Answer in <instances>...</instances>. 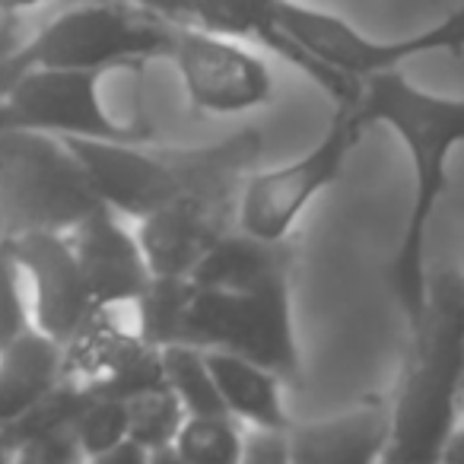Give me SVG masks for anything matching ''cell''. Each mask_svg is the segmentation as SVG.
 <instances>
[{
    "label": "cell",
    "mask_w": 464,
    "mask_h": 464,
    "mask_svg": "<svg viewBox=\"0 0 464 464\" xmlns=\"http://www.w3.org/2000/svg\"><path fill=\"white\" fill-rule=\"evenodd\" d=\"M362 118L394 130L413 166L411 210L401 229L398 252L388 267V284L407 318V328L426 305V236L436 207L449 188V160L464 143V99L420 90L401 71H382L362 83Z\"/></svg>",
    "instance_id": "obj_1"
},
{
    "label": "cell",
    "mask_w": 464,
    "mask_h": 464,
    "mask_svg": "<svg viewBox=\"0 0 464 464\" xmlns=\"http://www.w3.org/2000/svg\"><path fill=\"white\" fill-rule=\"evenodd\" d=\"M385 461H439L464 417V274L436 271L423 315L411 324V347L392 394Z\"/></svg>",
    "instance_id": "obj_2"
},
{
    "label": "cell",
    "mask_w": 464,
    "mask_h": 464,
    "mask_svg": "<svg viewBox=\"0 0 464 464\" xmlns=\"http://www.w3.org/2000/svg\"><path fill=\"white\" fill-rule=\"evenodd\" d=\"M64 140L86 166L99 198L130 219L147 217L181 194H239L265 150L261 130L255 128L188 150H150L147 143L134 140Z\"/></svg>",
    "instance_id": "obj_3"
},
{
    "label": "cell",
    "mask_w": 464,
    "mask_h": 464,
    "mask_svg": "<svg viewBox=\"0 0 464 464\" xmlns=\"http://www.w3.org/2000/svg\"><path fill=\"white\" fill-rule=\"evenodd\" d=\"M169 48L172 26L130 0L67 4L33 39L0 54V92H7L29 71L96 67L137 73L147 61L169 58Z\"/></svg>",
    "instance_id": "obj_4"
},
{
    "label": "cell",
    "mask_w": 464,
    "mask_h": 464,
    "mask_svg": "<svg viewBox=\"0 0 464 464\" xmlns=\"http://www.w3.org/2000/svg\"><path fill=\"white\" fill-rule=\"evenodd\" d=\"M284 33L303 54L305 77L322 86L331 102H350L362 96V83L375 73L401 71L404 61L423 54L464 52V7L407 39H372L337 14L286 0Z\"/></svg>",
    "instance_id": "obj_5"
},
{
    "label": "cell",
    "mask_w": 464,
    "mask_h": 464,
    "mask_svg": "<svg viewBox=\"0 0 464 464\" xmlns=\"http://www.w3.org/2000/svg\"><path fill=\"white\" fill-rule=\"evenodd\" d=\"M109 207L64 137L42 130L0 128V210L4 232H67Z\"/></svg>",
    "instance_id": "obj_6"
},
{
    "label": "cell",
    "mask_w": 464,
    "mask_h": 464,
    "mask_svg": "<svg viewBox=\"0 0 464 464\" xmlns=\"http://www.w3.org/2000/svg\"><path fill=\"white\" fill-rule=\"evenodd\" d=\"M181 341L198 347L232 350L284 379L299 372V347L293 331L290 274L246 290L194 286L185 305Z\"/></svg>",
    "instance_id": "obj_7"
},
{
    "label": "cell",
    "mask_w": 464,
    "mask_h": 464,
    "mask_svg": "<svg viewBox=\"0 0 464 464\" xmlns=\"http://www.w3.org/2000/svg\"><path fill=\"white\" fill-rule=\"evenodd\" d=\"M369 121L362 118L360 99L334 102V115L328 118L322 140L286 166L248 172L239 191L236 226L265 242H286L293 226L305 213V207L328 185L341 179L350 153L360 147Z\"/></svg>",
    "instance_id": "obj_8"
},
{
    "label": "cell",
    "mask_w": 464,
    "mask_h": 464,
    "mask_svg": "<svg viewBox=\"0 0 464 464\" xmlns=\"http://www.w3.org/2000/svg\"><path fill=\"white\" fill-rule=\"evenodd\" d=\"M111 71L71 67V71H29L0 92V128L42 130L83 140L150 143L153 128L143 121L124 124L105 109L102 80Z\"/></svg>",
    "instance_id": "obj_9"
},
{
    "label": "cell",
    "mask_w": 464,
    "mask_h": 464,
    "mask_svg": "<svg viewBox=\"0 0 464 464\" xmlns=\"http://www.w3.org/2000/svg\"><path fill=\"white\" fill-rule=\"evenodd\" d=\"M175 64L188 105L200 115H242L274 96V73L248 42L232 35L172 26L169 58Z\"/></svg>",
    "instance_id": "obj_10"
},
{
    "label": "cell",
    "mask_w": 464,
    "mask_h": 464,
    "mask_svg": "<svg viewBox=\"0 0 464 464\" xmlns=\"http://www.w3.org/2000/svg\"><path fill=\"white\" fill-rule=\"evenodd\" d=\"M115 309H96L71 341L61 343V382L80 394L128 398L162 382L160 350L140 334H130L111 318Z\"/></svg>",
    "instance_id": "obj_11"
},
{
    "label": "cell",
    "mask_w": 464,
    "mask_h": 464,
    "mask_svg": "<svg viewBox=\"0 0 464 464\" xmlns=\"http://www.w3.org/2000/svg\"><path fill=\"white\" fill-rule=\"evenodd\" d=\"M10 236L23 280L33 290V328L58 343L71 341L73 331L96 312L71 236L58 229H26Z\"/></svg>",
    "instance_id": "obj_12"
},
{
    "label": "cell",
    "mask_w": 464,
    "mask_h": 464,
    "mask_svg": "<svg viewBox=\"0 0 464 464\" xmlns=\"http://www.w3.org/2000/svg\"><path fill=\"white\" fill-rule=\"evenodd\" d=\"M239 194L194 191L137 219V239L153 277H191L207 248L232 229Z\"/></svg>",
    "instance_id": "obj_13"
},
{
    "label": "cell",
    "mask_w": 464,
    "mask_h": 464,
    "mask_svg": "<svg viewBox=\"0 0 464 464\" xmlns=\"http://www.w3.org/2000/svg\"><path fill=\"white\" fill-rule=\"evenodd\" d=\"M67 236L83 267L96 309L134 305L153 284V271L137 232H130L121 223V213L111 207H99L73 229H67Z\"/></svg>",
    "instance_id": "obj_14"
},
{
    "label": "cell",
    "mask_w": 464,
    "mask_h": 464,
    "mask_svg": "<svg viewBox=\"0 0 464 464\" xmlns=\"http://www.w3.org/2000/svg\"><path fill=\"white\" fill-rule=\"evenodd\" d=\"M392 439V404L366 398L331 417L286 426L290 464H372Z\"/></svg>",
    "instance_id": "obj_15"
},
{
    "label": "cell",
    "mask_w": 464,
    "mask_h": 464,
    "mask_svg": "<svg viewBox=\"0 0 464 464\" xmlns=\"http://www.w3.org/2000/svg\"><path fill=\"white\" fill-rule=\"evenodd\" d=\"M130 4L160 16L169 26H191L265 45L305 73L303 54L284 33L286 0H130Z\"/></svg>",
    "instance_id": "obj_16"
},
{
    "label": "cell",
    "mask_w": 464,
    "mask_h": 464,
    "mask_svg": "<svg viewBox=\"0 0 464 464\" xmlns=\"http://www.w3.org/2000/svg\"><path fill=\"white\" fill-rule=\"evenodd\" d=\"M223 407L246 426L286 430L293 423L284 407V375L232 350L204 347Z\"/></svg>",
    "instance_id": "obj_17"
},
{
    "label": "cell",
    "mask_w": 464,
    "mask_h": 464,
    "mask_svg": "<svg viewBox=\"0 0 464 464\" xmlns=\"http://www.w3.org/2000/svg\"><path fill=\"white\" fill-rule=\"evenodd\" d=\"M61 385V343L29 328L0 350V426L23 420Z\"/></svg>",
    "instance_id": "obj_18"
},
{
    "label": "cell",
    "mask_w": 464,
    "mask_h": 464,
    "mask_svg": "<svg viewBox=\"0 0 464 464\" xmlns=\"http://www.w3.org/2000/svg\"><path fill=\"white\" fill-rule=\"evenodd\" d=\"M290 274L286 242H265L246 229H226L191 271L194 286H217V290H246L265 280Z\"/></svg>",
    "instance_id": "obj_19"
},
{
    "label": "cell",
    "mask_w": 464,
    "mask_h": 464,
    "mask_svg": "<svg viewBox=\"0 0 464 464\" xmlns=\"http://www.w3.org/2000/svg\"><path fill=\"white\" fill-rule=\"evenodd\" d=\"M246 449V423L232 413H185L172 442V461L236 464Z\"/></svg>",
    "instance_id": "obj_20"
},
{
    "label": "cell",
    "mask_w": 464,
    "mask_h": 464,
    "mask_svg": "<svg viewBox=\"0 0 464 464\" xmlns=\"http://www.w3.org/2000/svg\"><path fill=\"white\" fill-rule=\"evenodd\" d=\"M128 407V436L147 451V458H172V442L185 420V407L166 382L140 388L124 398Z\"/></svg>",
    "instance_id": "obj_21"
},
{
    "label": "cell",
    "mask_w": 464,
    "mask_h": 464,
    "mask_svg": "<svg viewBox=\"0 0 464 464\" xmlns=\"http://www.w3.org/2000/svg\"><path fill=\"white\" fill-rule=\"evenodd\" d=\"M162 382L175 392L185 413H219L226 411L223 398L217 392V382L207 366V353L198 343H166L160 347ZM229 413V411H226Z\"/></svg>",
    "instance_id": "obj_22"
},
{
    "label": "cell",
    "mask_w": 464,
    "mask_h": 464,
    "mask_svg": "<svg viewBox=\"0 0 464 464\" xmlns=\"http://www.w3.org/2000/svg\"><path fill=\"white\" fill-rule=\"evenodd\" d=\"M71 432L80 455L92 458V461H105L128 439V407H124V398L86 394L80 411L73 413Z\"/></svg>",
    "instance_id": "obj_23"
},
{
    "label": "cell",
    "mask_w": 464,
    "mask_h": 464,
    "mask_svg": "<svg viewBox=\"0 0 464 464\" xmlns=\"http://www.w3.org/2000/svg\"><path fill=\"white\" fill-rule=\"evenodd\" d=\"M33 328V309L23 296V267L16 258L14 236H0V350L10 347Z\"/></svg>",
    "instance_id": "obj_24"
},
{
    "label": "cell",
    "mask_w": 464,
    "mask_h": 464,
    "mask_svg": "<svg viewBox=\"0 0 464 464\" xmlns=\"http://www.w3.org/2000/svg\"><path fill=\"white\" fill-rule=\"evenodd\" d=\"M242 461L258 464H284L290 461L286 449V430H261V426H246V449Z\"/></svg>",
    "instance_id": "obj_25"
},
{
    "label": "cell",
    "mask_w": 464,
    "mask_h": 464,
    "mask_svg": "<svg viewBox=\"0 0 464 464\" xmlns=\"http://www.w3.org/2000/svg\"><path fill=\"white\" fill-rule=\"evenodd\" d=\"M48 0H0V16L7 23H14L16 16H23V14H33V10H39V7H45Z\"/></svg>",
    "instance_id": "obj_26"
},
{
    "label": "cell",
    "mask_w": 464,
    "mask_h": 464,
    "mask_svg": "<svg viewBox=\"0 0 464 464\" xmlns=\"http://www.w3.org/2000/svg\"><path fill=\"white\" fill-rule=\"evenodd\" d=\"M14 458V436H10V426H0V461Z\"/></svg>",
    "instance_id": "obj_27"
},
{
    "label": "cell",
    "mask_w": 464,
    "mask_h": 464,
    "mask_svg": "<svg viewBox=\"0 0 464 464\" xmlns=\"http://www.w3.org/2000/svg\"><path fill=\"white\" fill-rule=\"evenodd\" d=\"M64 4H96V0H64Z\"/></svg>",
    "instance_id": "obj_28"
}]
</instances>
